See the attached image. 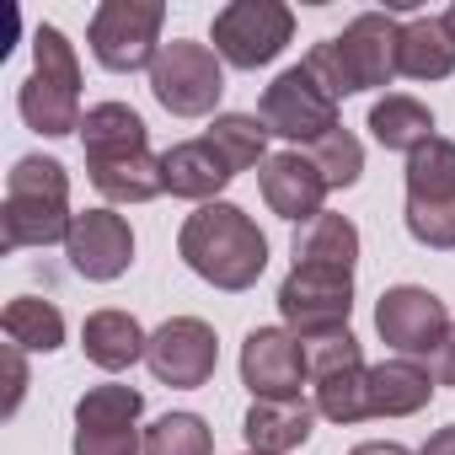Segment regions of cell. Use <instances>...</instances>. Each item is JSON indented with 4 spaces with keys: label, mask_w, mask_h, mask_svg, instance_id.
I'll return each mask as SVG.
<instances>
[{
    "label": "cell",
    "mask_w": 455,
    "mask_h": 455,
    "mask_svg": "<svg viewBox=\"0 0 455 455\" xmlns=\"http://www.w3.org/2000/svg\"><path fill=\"white\" fill-rule=\"evenodd\" d=\"M177 258L214 290L225 295H242L263 279L268 268V236L258 231V220L242 209V204H198L182 231H177Z\"/></svg>",
    "instance_id": "1"
},
{
    "label": "cell",
    "mask_w": 455,
    "mask_h": 455,
    "mask_svg": "<svg viewBox=\"0 0 455 455\" xmlns=\"http://www.w3.org/2000/svg\"><path fill=\"white\" fill-rule=\"evenodd\" d=\"M396 49H402V22L391 12H359L338 38H322L300 65L343 102L354 92H380L396 81Z\"/></svg>",
    "instance_id": "2"
},
{
    "label": "cell",
    "mask_w": 455,
    "mask_h": 455,
    "mask_svg": "<svg viewBox=\"0 0 455 455\" xmlns=\"http://www.w3.org/2000/svg\"><path fill=\"white\" fill-rule=\"evenodd\" d=\"M17 113L33 134L60 140V134H81V60L76 44L60 28H38L33 33V76L17 92Z\"/></svg>",
    "instance_id": "3"
},
{
    "label": "cell",
    "mask_w": 455,
    "mask_h": 455,
    "mask_svg": "<svg viewBox=\"0 0 455 455\" xmlns=\"http://www.w3.org/2000/svg\"><path fill=\"white\" fill-rule=\"evenodd\" d=\"M161 22H166L161 0H102V6L92 12L86 44H92L102 70L134 76V70H150L156 54L166 49L161 44Z\"/></svg>",
    "instance_id": "4"
},
{
    "label": "cell",
    "mask_w": 455,
    "mask_h": 455,
    "mask_svg": "<svg viewBox=\"0 0 455 455\" xmlns=\"http://www.w3.org/2000/svg\"><path fill=\"white\" fill-rule=\"evenodd\" d=\"M295 38V12L284 0H231L214 12V54L231 70L274 65Z\"/></svg>",
    "instance_id": "5"
},
{
    "label": "cell",
    "mask_w": 455,
    "mask_h": 455,
    "mask_svg": "<svg viewBox=\"0 0 455 455\" xmlns=\"http://www.w3.org/2000/svg\"><path fill=\"white\" fill-rule=\"evenodd\" d=\"M150 92L172 118H204L225 97V60L209 44L172 38L150 65Z\"/></svg>",
    "instance_id": "6"
},
{
    "label": "cell",
    "mask_w": 455,
    "mask_h": 455,
    "mask_svg": "<svg viewBox=\"0 0 455 455\" xmlns=\"http://www.w3.org/2000/svg\"><path fill=\"white\" fill-rule=\"evenodd\" d=\"M258 118L268 124V134H279V140H295V145H316V140H327L332 129H343L338 124V97L306 70V65H290V70H279L274 76V86L263 92V102H258Z\"/></svg>",
    "instance_id": "7"
},
{
    "label": "cell",
    "mask_w": 455,
    "mask_h": 455,
    "mask_svg": "<svg viewBox=\"0 0 455 455\" xmlns=\"http://www.w3.org/2000/svg\"><path fill=\"white\" fill-rule=\"evenodd\" d=\"M279 316L300 343L348 327V316H354V274L295 263L284 274V284H279Z\"/></svg>",
    "instance_id": "8"
},
{
    "label": "cell",
    "mask_w": 455,
    "mask_h": 455,
    "mask_svg": "<svg viewBox=\"0 0 455 455\" xmlns=\"http://www.w3.org/2000/svg\"><path fill=\"white\" fill-rule=\"evenodd\" d=\"M375 332H380V343L396 348L402 359H434L439 343H444L455 327H450V311H444V300H439L434 290H423V284H396V290H386L380 306H375Z\"/></svg>",
    "instance_id": "9"
},
{
    "label": "cell",
    "mask_w": 455,
    "mask_h": 455,
    "mask_svg": "<svg viewBox=\"0 0 455 455\" xmlns=\"http://www.w3.org/2000/svg\"><path fill=\"white\" fill-rule=\"evenodd\" d=\"M145 364L161 386H177V391H198L214 380V364H220V343H214V327L198 322V316H172L150 332V348H145Z\"/></svg>",
    "instance_id": "10"
},
{
    "label": "cell",
    "mask_w": 455,
    "mask_h": 455,
    "mask_svg": "<svg viewBox=\"0 0 455 455\" xmlns=\"http://www.w3.org/2000/svg\"><path fill=\"white\" fill-rule=\"evenodd\" d=\"M300 380H311L306 343L290 327H252L242 343V386L252 402H290L300 396Z\"/></svg>",
    "instance_id": "11"
},
{
    "label": "cell",
    "mask_w": 455,
    "mask_h": 455,
    "mask_svg": "<svg viewBox=\"0 0 455 455\" xmlns=\"http://www.w3.org/2000/svg\"><path fill=\"white\" fill-rule=\"evenodd\" d=\"M65 258L92 284L124 279L129 263H134V231H129V220L118 209H86V214H76L70 242H65Z\"/></svg>",
    "instance_id": "12"
},
{
    "label": "cell",
    "mask_w": 455,
    "mask_h": 455,
    "mask_svg": "<svg viewBox=\"0 0 455 455\" xmlns=\"http://www.w3.org/2000/svg\"><path fill=\"white\" fill-rule=\"evenodd\" d=\"M258 188H263V204H268L279 220H290L295 231H300L306 220L322 214V198H327L322 172H316L311 156H300V150H279V156H268V161L258 166Z\"/></svg>",
    "instance_id": "13"
},
{
    "label": "cell",
    "mask_w": 455,
    "mask_h": 455,
    "mask_svg": "<svg viewBox=\"0 0 455 455\" xmlns=\"http://www.w3.org/2000/svg\"><path fill=\"white\" fill-rule=\"evenodd\" d=\"M316 402L306 396H290V402H252L247 418H242V439L252 455H290L311 439L316 428Z\"/></svg>",
    "instance_id": "14"
},
{
    "label": "cell",
    "mask_w": 455,
    "mask_h": 455,
    "mask_svg": "<svg viewBox=\"0 0 455 455\" xmlns=\"http://www.w3.org/2000/svg\"><path fill=\"white\" fill-rule=\"evenodd\" d=\"M70 204L65 198H22V193H6L0 204V247L6 252H22V247H54V242H70Z\"/></svg>",
    "instance_id": "15"
},
{
    "label": "cell",
    "mask_w": 455,
    "mask_h": 455,
    "mask_svg": "<svg viewBox=\"0 0 455 455\" xmlns=\"http://www.w3.org/2000/svg\"><path fill=\"white\" fill-rule=\"evenodd\" d=\"M236 172L220 161V150L209 140H177L172 150H161V182L172 198H193V204H214V193L231 182Z\"/></svg>",
    "instance_id": "16"
},
{
    "label": "cell",
    "mask_w": 455,
    "mask_h": 455,
    "mask_svg": "<svg viewBox=\"0 0 455 455\" xmlns=\"http://www.w3.org/2000/svg\"><path fill=\"white\" fill-rule=\"evenodd\" d=\"M434 396V370L418 359H380L370 364V418H412Z\"/></svg>",
    "instance_id": "17"
},
{
    "label": "cell",
    "mask_w": 455,
    "mask_h": 455,
    "mask_svg": "<svg viewBox=\"0 0 455 455\" xmlns=\"http://www.w3.org/2000/svg\"><path fill=\"white\" fill-rule=\"evenodd\" d=\"M81 150H86V161L140 156V150H150V129L129 102H97L81 118Z\"/></svg>",
    "instance_id": "18"
},
{
    "label": "cell",
    "mask_w": 455,
    "mask_h": 455,
    "mask_svg": "<svg viewBox=\"0 0 455 455\" xmlns=\"http://www.w3.org/2000/svg\"><path fill=\"white\" fill-rule=\"evenodd\" d=\"M81 348H86V359H92L97 370L118 375V370H129V364L145 359L150 332H145L129 311H92L86 327H81Z\"/></svg>",
    "instance_id": "19"
},
{
    "label": "cell",
    "mask_w": 455,
    "mask_h": 455,
    "mask_svg": "<svg viewBox=\"0 0 455 455\" xmlns=\"http://www.w3.org/2000/svg\"><path fill=\"white\" fill-rule=\"evenodd\" d=\"M396 76H407V81H444V76H455V38H450L444 17H412V22H402Z\"/></svg>",
    "instance_id": "20"
},
{
    "label": "cell",
    "mask_w": 455,
    "mask_h": 455,
    "mask_svg": "<svg viewBox=\"0 0 455 455\" xmlns=\"http://www.w3.org/2000/svg\"><path fill=\"white\" fill-rule=\"evenodd\" d=\"M295 263L306 268H338V274H354L359 263V225L348 214H316L295 231Z\"/></svg>",
    "instance_id": "21"
},
{
    "label": "cell",
    "mask_w": 455,
    "mask_h": 455,
    "mask_svg": "<svg viewBox=\"0 0 455 455\" xmlns=\"http://www.w3.org/2000/svg\"><path fill=\"white\" fill-rule=\"evenodd\" d=\"M370 134L380 150H396V156H412L418 145L434 140V113L407 97V92H386L375 108H370Z\"/></svg>",
    "instance_id": "22"
},
{
    "label": "cell",
    "mask_w": 455,
    "mask_h": 455,
    "mask_svg": "<svg viewBox=\"0 0 455 455\" xmlns=\"http://www.w3.org/2000/svg\"><path fill=\"white\" fill-rule=\"evenodd\" d=\"M92 172V188L108 198V204H150L166 193L161 182V156L140 150V156H118V161H86Z\"/></svg>",
    "instance_id": "23"
},
{
    "label": "cell",
    "mask_w": 455,
    "mask_h": 455,
    "mask_svg": "<svg viewBox=\"0 0 455 455\" xmlns=\"http://www.w3.org/2000/svg\"><path fill=\"white\" fill-rule=\"evenodd\" d=\"M0 327H6V343L22 354H54L65 343V316L54 300L38 295H17L6 311H0Z\"/></svg>",
    "instance_id": "24"
},
{
    "label": "cell",
    "mask_w": 455,
    "mask_h": 455,
    "mask_svg": "<svg viewBox=\"0 0 455 455\" xmlns=\"http://www.w3.org/2000/svg\"><path fill=\"white\" fill-rule=\"evenodd\" d=\"M407 204H455V140L434 134L407 156Z\"/></svg>",
    "instance_id": "25"
},
{
    "label": "cell",
    "mask_w": 455,
    "mask_h": 455,
    "mask_svg": "<svg viewBox=\"0 0 455 455\" xmlns=\"http://www.w3.org/2000/svg\"><path fill=\"white\" fill-rule=\"evenodd\" d=\"M220 161L231 166V172H247V166H263L268 161V124L258 113H214L209 134H204Z\"/></svg>",
    "instance_id": "26"
},
{
    "label": "cell",
    "mask_w": 455,
    "mask_h": 455,
    "mask_svg": "<svg viewBox=\"0 0 455 455\" xmlns=\"http://www.w3.org/2000/svg\"><path fill=\"white\" fill-rule=\"evenodd\" d=\"M145 396L134 386H92L76 402V428H140Z\"/></svg>",
    "instance_id": "27"
},
{
    "label": "cell",
    "mask_w": 455,
    "mask_h": 455,
    "mask_svg": "<svg viewBox=\"0 0 455 455\" xmlns=\"http://www.w3.org/2000/svg\"><path fill=\"white\" fill-rule=\"evenodd\" d=\"M145 455H214V434L198 412H166L145 428Z\"/></svg>",
    "instance_id": "28"
},
{
    "label": "cell",
    "mask_w": 455,
    "mask_h": 455,
    "mask_svg": "<svg viewBox=\"0 0 455 455\" xmlns=\"http://www.w3.org/2000/svg\"><path fill=\"white\" fill-rule=\"evenodd\" d=\"M306 156H311V166L322 172L327 193H338V188H354V182L364 177V145H359L348 129H332V134H327V140H316Z\"/></svg>",
    "instance_id": "29"
},
{
    "label": "cell",
    "mask_w": 455,
    "mask_h": 455,
    "mask_svg": "<svg viewBox=\"0 0 455 455\" xmlns=\"http://www.w3.org/2000/svg\"><path fill=\"white\" fill-rule=\"evenodd\" d=\"M316 412L327 423H364L370 418V364L332 375V380H316Z\"/></svg>",
    "instance_id": "30"
},
{
    "label": "cell",
    "mask_w": 455,
    "mask_h": 455,
    "mask_svg": "<svg viewBox=\"0 0 455 455\" xmlns=\"http://www.w3.org/2000/svg\"><path fill=\"white\" fill-rule=\"evenodd\" d=\"M306 370H311V380H332V375L364 370V343L348 327L322 332V338H306Z\"/></svg>",
    "instance_id": "31"
},
{
    "label": "cell",
    "mask_w": 455,
    "mask_h": 455,
    "mask_svg": "<svg viewBox=\"0 0 455 455\" xmlns=\"http://www.w3.org/2000/svg\"><path fill=\"white\" fill-rule=\"evenodd\" d=\"M6 193H22V198H65L70 204V172L54 156H22L6 172Z\"/></svg>",
    "instance_id": "32"
},
{
    "label": "cell",
    "mask_w": 455,
    "mask_h": 455,
    "mask_svg": "<svg viewBox=\"0 0 455 455\" xmlns=\"http://www.w3.org/2000/svg\"><path fill=\"white\" fill-rule=\"evenodd\" d=\"M407 236L428 252H455V204H407Z\"/></svg>",
    "instance_id": "33"
},
{
    "label": "cell",
    "mask_w": 455,
    "mask_h": 455,
    "mask_svg": "<svg viewBox=\"0 0 455 455\" xmlns=\"http://www.w3.org/2000/svg\"><path fill=\"white\" fill-rule=\"evenodd\" d=\"M76 455H145L140 428H76Z\"/></svg>",
    "instance_id": "34"
},
{
    "label": "cell",
    "mask_w": 455,
    "mask_h": 455,
    "mask_svg": "<svg viewBox=\"0 0 455 455\" xmlns=\"http://www.w3.org/2000/svg\"><path fill=\"white\" fill-rule=\"evenodd\" d=\"M6 370H12V396H6V418L22 407V391H28V359L22 348H6Z\"/></svg>",
    "instance_id": "35"
},
{
    "label": "cell",
    "mask_w": 455,
    "mask_h": 455,
    "mask_svg": "<svg viewBox=\"0 0 455 455\" xmlns=\"http://www.w3.org/2000/svg\"><path fill=\"white\" fill-rule=\"evenodd\" d=\"M428 370H434V386H455V332L439 343V354H434Z\"/></svg>",
    "instance_id": "36"
},
{
    "label": "cell",
    "mask_w": 455,
    "mask_h": 455,
    "mask_svg": "<svg viewBox=\"0 0 455 455\" xmlns=\"http://www.w3.org/2000/svg\"><path fill=\"white\" fill-rule=\"evenodd\" d=\"M418 455H455V423L434 428V434L423 439V450H418Z\"/></svg>",
    "instance_id": "37"
},
{
    "label": "cell",
    "mask_w": 455,
    "mask_h": 455,
    "mask_svg": "<svg viewBox=\"0 0 455 455\" xmlns=\"http://www.w3.org/2000/svg\"><path fill=\"white\" fill-rule=\"evenodd\" d=\"M348 455H412L407 444H391V439H370V444H354Z\"/></svg>",
    "instance_id": "38"
},
{
    "label": "cell",
    "mask_w": 455,
    "mask_h": 455,
    "mask_svg": "<svg viewBox=\"0 0 455 455\" xmlns=\"http://www.w3.org/2000/svg\"><path fill=\"white\" fill-rule=\"evenodd\" d=\"M444 28H450V38H455V6H450V12H444Z\"/></svg>",
    "instance_id": "39"
},
{
    "label": "cell",
    "mask_w": 455,
    "mask_h": 455,
    "mask_svg": "<svg viewBox=\"0 0 455 455\" xmlns=\"http://www.w3.org/2000/svg\"><path fill=\"white\" fill-rule=\"evenodd\" d=\"M247 455H252V450H247Z\"/></svg>",
    "instance_id": "40"
}]
</instances>
